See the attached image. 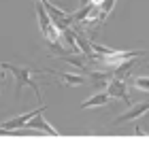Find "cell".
<instances>
[{
	"mask_svg": "<svg viewBox=\"0 0 149 153\" xmlns=\"http://www.w3.org/2000/svg\"><path fill=\"white\" fill-rule=\"evenodd\" d=\"M136 89H143V91H149V76H136L132 81Z\"/></svg>",
	"mask_w": 149,
	"mask_h": 153,
	"instance_id": "obj_11",
	"label": "cell"
},
{
	"mask_svg": "<svg viewBox=\"0 0 149 153\" xmlns=\"http://www.w3.org/2000/svg\"><path fill=\"white\" fill-rule=\"evenodd\" d=\"M113 7H115V0H104V2L100 4V17H98V26L104 22V19L109 17V13L113 11Z\"/></svg>",
	"mask_w": 149,
	"mask_h": 153,
	"instance_id": "obj_10",
	"label": "cell"
},
{
	"mask_svg": "<svg viewBox=\"0 0 149 153\" xmlns=\"http://www.w3.org/2000/svg\"><path fill=\"white\" fill-rule=\"evenodd\" d=\"M109 100H111V96H109L107 91H102V94H96V96H92L89 100L81 102V108H92V106H104V104H107Z\"/></svg>",
	"mask_w": 149,
	"mask_h": 153,
	"instance_id": "obj_8",
	"label": "cell"
},
{
	"mask_svg": "<svg viewBox=\"0 0 149 153\" xmlns=\"http://www.w3.org/2000/svg\"><path fill=\"white\" fill-rule=\"evenodd\" d=\"M2 85H4V79H2V81H0V89H2Z\"/></svg>",
	"mask_w": 149,
	"mask_h": 153,
	"instance_id": "obj_13",
	"label": "cell"
},
{
	"mask_svg": "<svg viewBox=\"0 0 149 153\" xmlns=\"http://www.w3.org/2000/svg\"><path fill=\"white\" fill-rule=\"evenodd\" d=\"M49 74L60 76V81L66 85H85V76L81 74H66V72H53V70H49Z\"/></svg>",
	"mask_w": 149,
	"mask_h": 153,
	"instance_id": "obj_7",
	"label": "cell"
},
{
	"mask_svg": "<svg viewBox=\"0 0 149 153\" xmlns=\"http://www.w3.org/2000/svg\"><path fill=\"white\" fill-rule=\"evenodd\" d=\"M107 94L111 96V98H119V100H124L126 104H130V98H128V89H126V83H124V79H111V83H109V87H107Z\"/></svg>",
	"mask_w": 149,
	"mask_h": 153,
	"instance_id": "obj_2",
	"label": "cell"
},
{
	"mask_svg": "<svg viewBox=\"0 0 149 153\" xmlns=\"http://www.w3.org/2000/svg\"><path fill=\"white\" fill-rule=\"evenodd\" d=\"M26 130H41V132H45V134H60L55 128H51L45 119H43V115L39 113L36 117H32L30 121H28V126H26Z\"/></svg>",
	"mask_w": 149,
	"mask_h": 153,
	"instance_id": "obj_4",
	"label": "cell"
},
{
	"mask_svg": "<svg viewBox=\"0 0 149 153\" xmlns=\"http://www.w3.org/2000/svg\"><path fill=\"white\" fill-rule=\"evenodd\" d=\"M43 111H45V106L41 104V106L36 108V111H32V113H24L22 117H15V119H9V121H7V123H2V126H4V130H17V128H26V126H28V121H30L32 117H36L39 113H43Z\"/></svg>",
	"mask_w": 149,
	"mask_h": 153,
	"instance_id": "obj_3",
	"label": "cell"
},
{
	"mask_svg": "<svg viewBox=\"0 0 149 153\" xmlns=\"http://www.w3.org/2000/svg\"><path fill=\"white\" fill-rule=\"evenodd\" d=\"M2 68L13 72L15 83H17V91H19L24 85H30L36 91V98H41V89H39V85H36V81L32 76L34 74H49V70H34V68H28V66H15V64H2Z\"/></svg>",
	"mask_w": 149,
	"mask_h": 153,
	"instance_id": "obj_1",
	"label": "cell"
},
{
	"mask_svg": "<svg viewBox=\"0 0 149 153\" xmlns=\"http://www.w3.org/2000/svg\"><path fill=\"white\" fill-rule=\"evenodd\" d=\"M0 79H4V76H2V74H0Z\"/></svg>",
	"mask_w": 149,
	"mask_h": 153,
	"instance_id": "obj_14",
	"label": "cell"
},
{
	"mask_svg": "<svg viewBox=\"0 0 149 153\" xmlns=\"http://www.w3.org/2000/svg\"><path fill=\"white\" fill-rule=\"evenodd\" d=\"M89 79H94V83L98 85H109L111 79H113V72H89Z\"/></svg>",
	"mask_w": 149,
	"mask_h": 153,
	"instance_id": "obj_9",
	"label": "cell"
},
{
	"mask_svg": "<svg viewBox=\"0 0 149 153\" xmlns=\"http://www.w3.org/2000/svg\"><path fill=\"white\" fill-rule=\"evenodd\" d=\"M139 60V57H130V60H126V62H121L115 70H113V76H115V79H128V74H130V70H132L134 68V64H139L136 62Z\"/></svg>",
	"mask_w": 149,
	"mask_h": 153,
	"instance_id": "obj_6",
	"label": "cell"
},
{
	"mask_svg": "<svg viewBox=\"0 0 149 153\" xmlns=\"http://www.w3.org/2000/svg\"><path fill=\"white\" fill-rule=\"evenodd\" d=\"M102 2H104V0H92V4H96V7H100Z\"/></svg>",
	"mask_w": 149,
	"mask_h": 153,
	"instance_id": "obj_12",
	"label": "cell"
},
{
	"mask_svg": "<svg viewBox=\"0 0 149 153\" xmlns=\"http://www.w3.org/2000/svg\"><path fill=\"white\" fill-rule=\"evenodd\" d=\"M145 111H149V102H141L136 106H130V111L124 113V115H119V117L115 119V123H124V121H130V119H136V117H141Z\"/></svg>",
	"mask_w": 149,
	"mask_h": 153,
	"instance_id": "obj_5",
	"label": "cell"
}]
</instances>
